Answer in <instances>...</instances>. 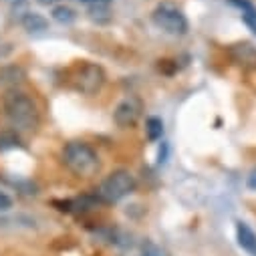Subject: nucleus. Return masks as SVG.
<instances>
[{
  "label": "nucleus",
  "instance_id": "nucleus-1",
  "mask_svg": "<svg viewBox=\"0 0 256 256\" xmlns=\"http://www.w3.org/2000/svg\"><path fill=\"white\" fill-rule=\"evenodd\" d=\"M4 113L10 125L18 132H32L38 125V109L36 103L26 95L12 91L4 97Z\"/></svg>",
  "mask_w": 256,
  "mask_h": 256
},
{
  "label": "nucleus",
  "instance_id": "nucleus-2",
  "mask_svg": "<svg viewBox=\"0 0 256 256\" xmlns=\"http://www.w3.org/2000/svg\"><path fill=\"white\" fill-rule=\"evenodd\" d=\"M62 162L79 178H91L99 172V156L85 142H69L62 150Z\"/></svg>",
  "mask_w": 256,
  "mask_h": 256
},
{
  "label": "nucleus",
  "instance_id": "nucleus-3",
  "mask_svg": "<svg viewBox=\"0 0 256 256\" xmlns=\"http://www.w3.org/2000/svg\"><path fill=\"white\" fill-rule=\"evenodd\" d=\"M136 188V178L127 170H115L113 174L107 176V180L99 188V200L113 204L130 196Z\"/></svg>",
  "mask_w": 256,
  "mask_h": 256
},
{
  "label": "nucleus",
  "instance_id": "nucleus-4",
  "mask_svg": "<svg viewBox=\"0 0 256 256\" xmlns=\"http://www.w3.org/2000/svg\"><path fill=\"white\" fill-rule=\"evenodd\" d=\"M154 24L170 34H184L188 30L186 14L172 4H160L154 10Z\"/></svg>",
  "mask_w": 256,
  "mask_h": 256
},
{
  "label": "nucleus",
  "instance_id": "nucleus-5",
  "mask_svg": "<svg viewBox=\"0 0 256 256\" xmlns=\"http://www.w3.org/2000/svg\"><path fill=\"white\" fill-rule=\"evenodd\" d=\"M105 85V71L97 62H85L77 69L75 75V87L83 95H95L103 89Z\"/></svg>",
  "mask_w": 256,
  "mask_h": 256
},
{
  "label": "nucleus",
  "instance_id": "nucleus-6",
  "mask_svg": "<svg viewBox=\"0 0 256 256\" xmlns=\"http://www.w3.org/2000/svg\"><path fill=\"white\" fill-rule=\"evenodd\" d=\"M140 111L142 109H140V103L136 99H125V101H121L117 105V109L113 113V119H115V123L119 127H132V125L138 123Z\"/></svg>",
  "mask_w": 256,
  "mask_h": 256
},
{
  "label": "nucleus",
  "instance_id": "nucleus-7",
  "mask_svg": "<svg viewBox=\"0 0 256 256\" xmlns=\"http://www.w3.org/2000/svg\"><path fill=\"white\" fill-rule=\"evenodd\" d=\"M228 56L238 67H244V69L256 67V46L250 42H236L228 46Z\"/></svg>",
  "mask_w": 256,
  "mask_h": 256
},
{
  "label": "nucleus",
  "instance_id": "nucleus-8",
  "mask_svg": "<svg viewBox=\"0 0 256 256\" xmlns=\"http://www.w3.org/2000/svg\"><path fill=\"white\" fill-rule=\"evenodd\" d=\"M236 238L242 250H246L250 256H256V234L246 222H236Z\"/></svg>",
  "mask_w": 256,
  "mask_h": 256
},
{
  "label": "nucleus",
  "instance_id": "nucleus-9",
  "mask_svg": "<svg viewBox=\"0 0 256 256\" xmlns=\"http://www.w3.org/2000/svg\"><path fill=\"white\" fill-rule=\"evenodd\" d=\"M26 79V71L20 65H4L0 67V85L2 87H14Z\"/></svg>",
  "mask_w": 256,
  "mask_h": 256
},
{
  "label": "nucleus",
  "instance_id": "nucleus-10",
  "mask_svg": "<svg viewBox=\"0 0 256 256\" xmlns=\"http://www.w3.org/2000/svg\"><path fill=\"white\" fill-rule=\"evenodd\" d=\"M20 22H22V26H24L28 32H40V30H44V28L48 26L46 18H44L42 14H36V12H26V14L20 18Z\"/></svg>",
  "mask_w": 256,
  "mask_h": 256
},
{
  "label": "nucleus",
  "instance_id": "nucleus-11",
  "mask_svg": "<svg viewBox=\"0 0 256 256\" xmlns=\"http://www.w3.org/2000/svg\"><path fill=\"white\" fill-rule=\"evenodd\" d=\"M146 134H148V138L152 142L162 140V136H164V121L160 117H150L146 121Z\"/></svg>",
  "mask_w": 256,
  "mask_h": 256
},
{
  "label": "nucleus",
  "instance_id": "nucleus-12",
  "mask_svg": "<svg viewBox=\"0 0 256 256\" xmlns=\"http://www.w3.org/2000/svg\"><path fill=\"white\" fill-rule=\"evenodd\" d=\"M52 18L60 24H69L75 20V12L69 6H56V8H52Z\"/></svg>",
  "mask_w": 256,
  "mask_h": 256
},
{
  "label": "nucleus",
  "instance_id": "nucleus-13",
  "mask_svg": "<svg viewBox=\"0 0 256 256\" xmlns=\"http://www.w3.org/2000/svg\"><path fill=\"white\" fill-rule=\"evenodd\" d=\"M10 206H12V200L4 194V192H0V212H6V210H10Z\"/></svg>",
  "mask_w": 256,
  "mask_h": 256
},
{
  "label": "nucleus",
  "instance_id": "nucleus-14",
  "mask_svg": "<svg viewBox=\"0 0 256 256\" xmlns=\"http://www.w3.org/2000/svg\"><path fill=\"white\" fill-rule=\"evenodd\" d=\"M81 2H87V4H109L111 2V0H81Z\"/></svg>",
  "mask_w": 256,
  "mask_h": 256
},
{
  "label": "nucleus",
  "instance_id": "nucleus-15",
  "mask_svg": "<svg viewBox=\"0 0 256 256\" xmlns=\"http://www.w3.org/2000/svg\"><path fill=\"white\" fill-rule=\"evenodd\" d=\"M142 256H162V254H160L158 250H146V252H144Z\"/></svg>",
  "mask_w": 256,
  "mask_h": 256
},
{
  "label": "nucleus",
  "instance_id": "nucleus-16",
  "mask_svg": "<svg viewBox=\"0 0 256 256\" xmlns=\"http://www.w3.org/2000/svg\"><path fill=\"white\" fill-rule=\"evenodd\" d=\"M40 4H52V2H58V0H38Z\"/></svg>",
  "mask_w": 256,
  "mask_h": 256
}]
</instances>
